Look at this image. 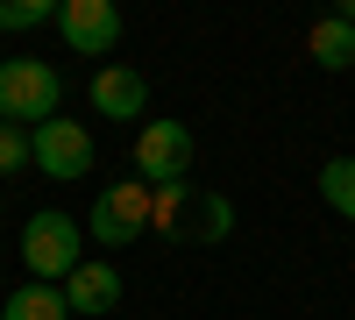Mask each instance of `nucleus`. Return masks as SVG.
I'll list each match as a JSON object with an SVG mask.
<instances>
[{"label":"nucleus","mask_w":355,"mask_h":320,"mask_svg":"<svg viewBox=\"0 0 355 320\" xmlns=\"http://www.w3.org/2000/svg\"><path fill=\"white\" fill-rule=\"evenodd\" d=\"M21 264H28L36 285H64V278L85 264V221L57 214V207L28 214V221H21Z\"/></svg>","instance_id":"obj_1"},{"label":"nucleus","mask_w":355,"mask_h":320,"mask_svg":"<svg viewBox=\"0 0 355 320\" xmlns=\"http://www.w3.org/2000/svg\"><path fill=\"white\" fill-rule=\"evenodd\" d=\"M64 107V78L43 57H0V121L15 128H43Z\"/></svg>","instance_id":"obj_2"},{"label":"nucleus","mask_w":355,"mask_h":320,"mask_svg":"<svg viewBox=\"0 0 355 320\" xmlns=\"http://www.w3.org/2000/svg\"><path fill=\"white\" fill-rule=\"evenodd\" d=\"M85 235H93L100 249H128L150 235V185L128 178V185H107L93 199V214H85Z\"/></svg>","instance_id":"obj_3"},{"label":"nucleus","mask_w":355,"mask_h":320,"mask_svg":"<svg viewBox=\"0 0 355 320\" xmlns=\"http://www.w3.org/2000/svg\"><path fill=\"white\" fill-rule=\"evenodd\" d=\"M185 171H192V128L185 121H142V135H135V178L142 185H185Z\"/></svg>","instance_id":"obj_4"},{"label":"nucleus","mask_w":355,"mask_h":320,"mask_svg":"<svg viewBox=\"0 0 355 320\" xmlns=\"http://www.w3.org/2000/svg\"><path fill=\"white\" fill-rule=\"evenodd\" d=\"M121 8L114 0H57V36L71 43V57H114L121 50Z\"/></svg>","instance_id":"obj_5"},{"label":"nucleus","mask_w":355,"mask_h":320,"mask_svg":"<svg viewBox=\"0 0 355 320\" xmlns=\"http://www.w3.org/2000/svg\"><path fill=\"white\" fill-rule=\"evenodd\" d=\"M28 142H36V171H43V178H57V185H71V178L93 171V128H78L71 114L28 128Z\"/></svg>","instance_id":"obj_6"},{"label":"nucleus","mask_w":355,"mask_h":320,"mask_svg":"<svg viewBox=\"0 0 355 320\" xmlns=\"http://www.w3.org/2000/svg\"><path fill=\"white\" fill-rule=\"evenodd\" d=\"M142 107H150V78H142L135 65H100L93 71V114H107V121H135Z\"/></svg>","instance_id":"obj_7"},{"label":"nucleus","mask_w":355,"mask_h":320,"mask_svg":"<svg viewBox=\"0 0 355 320\" xmlns=\"http://www.w3.org/2000/svg\"><path fill=\"white\" fill-rule=\"evenodd\" d=\"M64 299H71L78 320H107L114 306H121V271H114V264H78L64 278Z\"/></svg>","instance_id":"obj_8"},{"label":"nucleus","mask_w":355,"mask_h":320,"mask_svg":"<svg viewBox=\"0 0 355 320\" xmlns=\"http://www.w3.org/2000/svg\"><path fill=\"white\" fill-rule=\"evenodd\" d=\"M306 57L320 71H348L355 65V28L341 22V15H320L313 28H306Z\"/></svg>","instance_id":"obj_9"},{"label":"nucleus","mask_w":355,"mask_h":320,"mask_svg":"<svg viewBox=\"0 0 355 320\" xmlns=\"http://www.w3.org/2000/svg\"><path fill=\"white\" fill-rule=\"evenodd\" d=\"M192 199H199L192 178H185V185H157V192H150V228L171 235V242H185V235H192Z\"/></svg>","instance_id":"obj_10"},{"label":"nucleus","mask_w":355,"mask_h":320,"mask_svg":"<svg viewBox=\"0 0 355 320\" xmlns=\"http://www.w3.org/2000/svg\"><path fill=\"white\" fill-rule=\"evenodd\" d=\"M0 320H71V299H64V285H15Z\"/></svg>","instance_id":"obj_11"},{"label":"nucleus","mask_w":355,"mask_h":320,"mask_svg":"<svg viewBox=\"0 0 355 320\" xmlns=\"http://www.w3.org/2000/svg\"><path fill=\"white\" fill-rule=\"evenodd\" d=\"M320 199H327L341 221H355V157H327L320 164Z\"/></svg>","instance_id":"obj_12"},{"label":"nucleus","mask_w":355,"mask_h":320,"mask_svg":"<svg viewBox=\"0 0 355 320\" xmlns=\"http://www.w3.org/2000/svg\"><path fill=\"white\" fill-rule=\"evenodd\" d=\"M227 228H234L227 192H199L192 199V242H227Z\"/></svg>","instance_id":"obj_13"},{"label":"nucleus","mask_w":355,"mask_h":320,"mask_svg":"<svg viewBox=\"0 0 355 320\" xmlns=\"http://www.w3.org/2000/svg\"><path fill=\"white\" fill-rule=\"evenodd\" d=\"M0 28L28 36V28H57V0H0Z\"/></svg>","instance_id":"obj_14"},{"label":"nucleus","mask_w":355,"mask_h":320,"mask_svg":"<svg viewBox=\"0 0 355 320\" xmlns=\"http://www.w3.org/2000/svg\"><path fill=\"white\" fill-rule=\"evenodd\" d=\"M21 164H36V142H28V128L0 121V171H21Z\"/></svg>","instance_id":"obj_15"},{"label":"nucleus","mask_w":355,"mask_h":320,"mask_svg":"<svg viewBox=\"0 0 355 320\" xmlns=\"http://www.w3.org/2000/svg\"><path fill=\"white\" fill-rule=\"evenodd\" d=\"M334 15H341V22H348V28H355V0H341V8H334Z\"/></svg>","instance_id":"obj_16"}]
</instances>
